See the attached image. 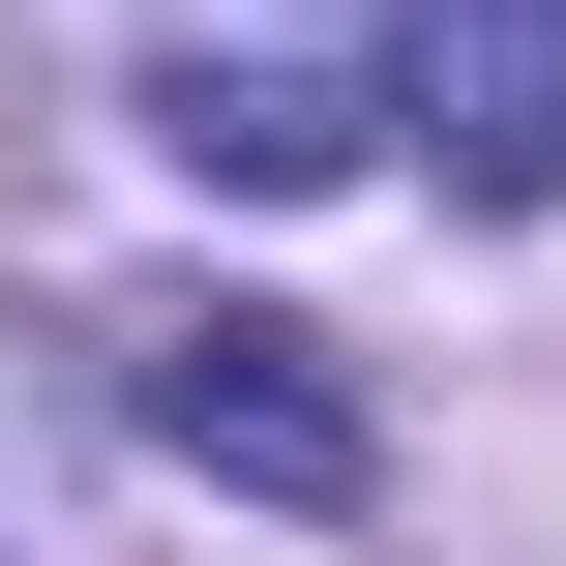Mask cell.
I'll return each mask as SVG.
<instances>
[{"label":"cell","mask_w":566,"mask_h":566,"mask_svg":"<svg viewBox=\"0 0 566 566\" xmlns=\"http://www.w3.org/2000/svg\"><path fill=\"white\" fill-rule=\"evenodd\" d=\"M388 119L448 149V209H566V0H418Z\"/></svg>","instance_id":"cell-3"},{"label":"cell","mask_w":566,"mask_h":566,"mask_svg":"<svg viewBox=\"0 0 566 566\" xmlns=\"http://www.w3.org/2000/svg\"><path fill=\"white\" fill-rule=\"evenodd\" d=\"M149 149L239 179V209L358 179V149H388V30H358V0H179V30H149Z\"/></svg>","instance_id":"cell-2"},{"label":"cell","mask_w":566,"mask_h":566,"mask_svg":"<svg viewBox=\"0 0 566 566\" xmlns=\"http://www.w3.org/2000/svg\"><path fill=\"white\" fill-rule=\"evenodd\" d=\"M0 566H60V478H30V388H0Z\"/></svg>","instance_id":"cell-4"},{"label":"cell","mask_w":566,"mask_h":566,"mask_svg":"<svg viewBox=\"0 0 566 566\" xmlns=\"http://www.w3.org/2000/svg\"><path fill=\"white\" fill-rule=\"evenodd\" d=\"M119 418H149L179 478H239V507H388V418H358L328 328H269V298H149V328H119Z\"/></svg>","instance_id":"cell-1"}]
</instances>
